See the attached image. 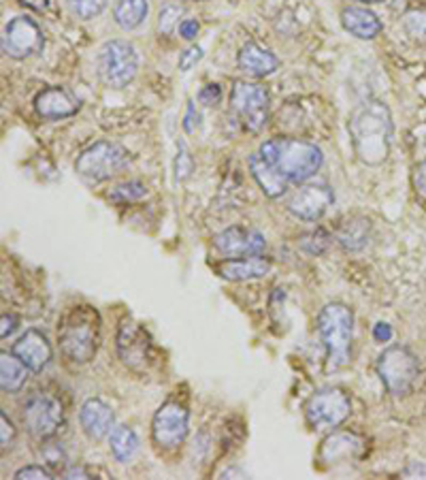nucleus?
Wrapping results in <instances>:
<instances>
[{
  "label": "nucleus",
  "instance_id": "obj_1",
  "mask_svg": "<svg viewBox=\"0 0 426 480\" xmlns=\"http://www.w3.org/2000/svg\"><path fill=\"white\" fill-rule=\"evenodd\" d=\"M349 139L362 165L378 167L390 154L392 116L381 100H365L349 113Z\"/></svg>",
  "mask_w": 426,
  "mask_h": 480
},
{
  "label": "nucleus",
  "instance_id": "obj_2",
  "mask_svg": "<svg viewBox=\"0 0 426 480\" xmlns=\"http://www.w3.org/2000/svg\"><path fill=\"white\" fill-rule=\"evenodd\" d=\"M258 154L275 167L290 184H303L320 172L324 154L317 145L303 139L275 137L260 145Z\"/></svg>",
  "mask_w": 426,
  "mask_h": 480
},
{
  "label": "nucleus",
  "instance_id": "obj_3",
  "mask_svg": "<svg viewBox=\"0 0 426 480\" xmlns=\"http://www.w3.org/2000/svg\"><path fill=\"white\" fill-rule=\"evenodd\" d=\"M317 333L327 350V370L337 371L346 368L352 355L354 314L343 303H328L317 316Z\"/></svg>",
  "mask_w": 426,
  "mask_h": 480
},
{
  "label": "nucleus",
  "instance_id": "obj_4",
  "mask_svg": "<svg viewBox=\"0 0 426 480\" xmlns=\"http://www.w3.org/2000/svg\"><path fill=\"white\" fill-rule=\"evenodd\" d=\"M99 314L90 306L73 308L62 323L58 338L60 349L73 363H88L97 355Z\"/></svg>",
  "mask_w": 426,
  "mask_h": 480
},
{
  "label": "nucleus",
  "instance_id": "obj_5",
  "mask_svg": "<svg viewBox=\"0 0 426 480\" xmlns=\"http://www.w3.org/2000/svg\"><path fill=\"white\" fill-rule=\"evenodd\" d=\"M130 162L129 150L113 141H97L81 151L75 169L81 178L90 182H105L116 178Z\"/></svg>",
  "mask_w": 426,
  "mask_h": 480
},
{
  "label": "nucleus",
  "instance_id": "obj_6",
  "mask_svg": "<svg viewBox=\"0 0 426 480\" xmlns=\"http://www.w3.org/2000/svg\"><path fill=\"white\" fill-rule=\"evenodd\" d=\"M139 73V54L132 43L113 39L100 47L99 54V75L105 86L126 88Z\"/></svg>",
  "mask_w": 426,
  "mask_h": 480
},
{
  "label": "nucleus",
  "instance_id": "obj_7",
  "mask_svg": "<svg viewBox=\"0 0 426 480\" xmlns=\"http://www.w3.org/2000/svg\"><path fill=\"white\" fill-rule=\"evenodd\" d=\"M22 423L30 435L39 440H47L58 433L65 423V408L58 397L46 391H35L22 403Z\"/></svg>",
  "mask_w": 426,
  "mask_h": 480
},
{
  "label": "nucleus",
  "instance_id": "obj_8",
  "mask_svg": "<svg viewBox=\"0 0 426 480\" xmlns=\"http://www.w3.org/2000/svg\"><path fill=\"white\" fill-rule=\"evenodd\" d=\"M378 374L384 382V387L392 395H407L418 381L420 363L418 357L413 355L405 346H392L386 349L378 359Z\"/></svg>",
  "mask_w": 426,
  "mask_h": 480
},
{
  "label": "nucleus",
  "instance_id": "obj_9",
  "mask_svg": "<svg viewBox=\"0 0 426 480\" xmlns=\"http://www.w3.org/2000/svg\"><path fill=\"white\" fill-rule=\"evenodd\" d=\"M231 110L247 130L260 132L269 120V92L258 84L234 81L231 92Z\"/></svg>",
  "mask_w": 426,
  "mask_h": 480
},
{
  "label": "nucleus",
  "instance_id": "obj_10",
  "mask_svg": "<svg viewBox=\"0 0 426 480\" xmlns=\"http://www.w3.org/2000/svg\"><path fill=\"white\" fill-rule=\"evenodd\" d=\"M349 410H352V402H349L346 391L328 387L316 391L309 397L305 414L314 429H333L348 419Z\"/></svg>",
  "mask_w": 426,
  "mask_h": 480
},
{
  "label": "nucleus",
  "instance_id": "obj_11",
  "mask_svg": "<svg viewBox=\"0 0 426 480\" xmlns=\"http://www.w3.org/2000/svg\"><path fill=\"white\" fill-rule=\"evenodd\" d=\"M190 429V412L188 408L180 402H164L161 408L156 410L154 421H151V435L158 446L173 451V448L182 446L186 440Z\"/></svg>",
  "mask_w": 426,
  "mask_h": 480
},
{
  "label": "nucleus",
  "instance_id": "obj_12",
  "mask_svg": "<svg viewBox=\"0 0 426 480\" xmlns=\"http://www.w3.org/2000/svg\"><path fill=\"white\" fill-rule=\"evenodd\" d=\"M43 33L33 17L17 16L5 26L3 52L16 60H24L43 49Z\"/></svg>",
  "mask_w": 426,
  "mask_h": 480
},
{
  "label": "nucleus",
  "instance_id": "obj_13",
  "mask_svg": "<svg viewBox=\"0 0 426 480\" xmlns=\"http://www.w3.org/2000/svg\"><path fill=\"white\" fill-rule=\"evenodd\" d=\"M118 355L126 368L145 371L151 363V339L139 323L124 320L118 331Z\"/></svg>",
  "mask_w": 426,
  "mask_h": 480
},
{
  "label": "nucleus",
  "instance_id": "obj_14",
  "mask_svg": "<svg viewBox=\"0 0 426 480\" xmlns=\"http://www.w3.org/2000/svg\"><path fill=\"white\" fill-rule=\"evenodd\" d=\"M215 250L226 258H247L260 256L266 248V239L260 231L245 229V226H231L213 237Z\"/></svg>",
  "mask_w": 426,
  "mask_h": 480
},
{
  "label": "nucleus",
  "instance_id": "obj_15",
  "mask_svg": "<svg viewBox=\"0 0 426 480\" xmlns=\"http://www.w3.org/2000/svg\"><path fill=\"white\" fill-rule=\"evenodd\" d=\"M335 193L333 188L327 184H305L292 194L288 201V210L292 216L305 223H316L324 214L328 212V207L333 205Z\"/></svg>",
  "mask_w": 426,
  "mask_h": 480
},
{
  "label": "nucleus",
  "instance_id": "obj_16",
  "mask_svg": "<svg viewBox=\"0 0 426 480\" xmlns=\"http://www.w3.org/2000/svg\"><path fill=\"white\" fill-rule=\"evenodd\" d=\"M14 355L20 359L33 374H39V371L46 370L49 361H52V344H49L46 333H41L39 329H28L14 344Z\"/></svg>",
  "mask_w": 426,
  "mask_h": 480
},
{
  "label": "nucleus",
  "instance_id": "obj_17",
  "mask_svg": "<svg viewBox=\"0 0 426 480\" xmlns=\"http://www.w3.org/2000/svg\"><path fill=\"white\" fill-rule=\"evenodd\" d=\"M35 110L46 120L71 118L81 110V100L62 86H49L35 99Z\"/></svg>",
  "mask_w": 426,
  "mask_h": 480
},
{
  "label": "nucleus",
  "instance_id": "obj_18",
  "mask_svg": "<svg viewBox=\"0 0 426 480\" xmlns=\"http://www.w3.org/2000/svg\"><path fill=\"white\" fill-rule=\"evenodd\" d=\"M113 421H116V414H113L109 403L97 400V397L88 400L79 410L81 429H84L90 440L107 438L113 432Z\"/></svg>",
  "mask_w": 426,
  "mask_h": 480
},
{
  "label": "nucleus",
  "instance_id": "obj_19",
  "mask_svg": "<svg viewBox=\"0 0 426 480\" xmlns=\"http://www.w3.org/2000/svg\"><path fill=\"white\" fill-rule=\"evenodd\" d=\"M341 24L349 35H354L356 39L371 41L384 30V24L379 22V17L373 11L362 7H346L341 11Z\"/></svg>",
  "mask_w": 426,
  "mask_h": 480
},
{
  "label": "nucleus",
  "instance_id": "obj_20",
  "mask_svg": "<svg viewBox=\"0 0 426 480\" xmlns=\"http://www.w3.org/2000/svg\"><path fill=\"white\" fill-rule=\"evenodd\" d=\"M247 165H250L252 178L256 180L260 191H263L269 199L282 197V194L288 191L290 182L286 180L275 167H271L260 154H252L250 161H247Z\"/></svg>",
  "mask_w": 426,
  "mask_h": 480
},
{
  "label": "nucleus",
  "instance_id": "obj_21",
  "mask_svg": "<svg viewBox=\"0 0 426 480\" xmlns=\"http://www.w3.org/2000/svg\"><path fill=\"white\" fill-rule=\"evenodd\" d=\"M239 68L254 78H266L279 68V60L269 49L260 47L258 43H245L239 52Z\"/></svg>",
  "mask_w": 426,
  "mask_h": 480
},
{
  "label": "nucleus",
  "instance_id": "obj_22",
  "mask_svg": "<svg viewBox=\"0 0 426 480\" xmlns=\"http://www.w3.org/2000/svg\"><path fill=\"white\" fill-rule=\"evenodd\" d=\"M220 276L231 282H244V280H256L271 271V261L263 256H247V258H228L220 263Z\"/></svg>",
  "mask_w": 426,
  "mask_h": 480
},
{
  "label": "nucleus",
  "instance_id": "obj_23",
  "mask_svg": "<svg viewBox=\"0 0 426 480\" xmlns=\"http://www.w3.org/2000/svg\"><path fill=\"white\" fill-rule=\"evenodd\" d=\"M28 368L17 359L14 352L0 355V387L5 393H17L28 381Z\"/></svg>",
  "mask_w": 426,
  "mask_h": 480
},
{
  "label": "nucleus",
  "instance_id": "obj_24",
  "mask_svg": "<svg viewBox=\"0 0 426 480\" xmlns=\"http://www.w3.org/2000/svg\"><path fill=\"white\" fill-rule=\"evenodd\" d=\"M150 14L148 0H118L113 7V20L122 30H135Z\"/></svg>",
  "mask_w": 426,
  "mask_h": 480
},
{
  "label": "nucleus",
  "instance_id": "obj_25",
  "mask_svg": "<svg viewBox=\"0 0 426 480\" xmlns=\"http://www.w3.org/2000/svg\"><path fill=\"white\" fill-rule=\"evenodd\" d=\"M109 448L113 457H116V461H119V464L130 461L139 451V438L135 429H130L129 425L113 427V432L109 433Z\"/></svg>",
  "mask_w": 426,
  "mask_h": 480
},
{
  "label": "nucleus",
  "instance_id": "obj_26",
  "mask_svg": "<svg viewBox=\"0 0 426 480\" xmlns=\"http://www.w3.org/2000/svg\"><path fill=\"white\" fill-rule=\"evenodd\" d=\"M362 448V440L356 438L352 433H337L333 438H328L324 442V448H322V459L324 461H337L339 459V454L343 453L346 457H354V454H358Z\"/></svg>",
  "mask_w": 426,
  "mask_h": 480
},
{
  "label": "nucleus",
  "instance_id": "obj_27",
  "mask_svg": "<svg viewBox=\"0 0 426 480\" xmlns=\"http://www.w3.org/2000/svg\"><path fill=\"white\" fill-rule=\"evenodd\" d=\"M337 237L346 250H360L369 237V220H352V223L348 220Z\"/></svg>",
  "mask_w": 426,
  "mask_h": 480
},
{
  "label": "nucleus",
  "instance_id": "obj_28",
  "mask_svg": "<svg viewBox=\"0 0 426 480\" xmlns=\"http://www.w3.org/2000/svg\"><path fill=\"white\" fill-rule=\"evenodd\" d=\"M148 194V188L141 182H126V184H119L113 188L109 193V199L116 201V203H130V201H139Z\"/></svg>",
  "mask_w": 426,
  "mask_h": 480
},
{
  "label": "nucleus",
  "instance_id": "obj_29",
  "mask_svg": "<svg viewBox=\"0 0 426 480\" xmlns=\"http://www.w3.org/2000/svg\"><path fill=\"white\" fill-rule=\"evenodd\" d=\"M67 5L73 16L81 17V20H92V17L103 14L107 0H67Z\"/></svg>",
  "mask_w": 426,
  "mask_h": 480
},
{
  "label": "nucleus",
  "instance_id": "obj_30",
  "mask_svg": "<svg viewBox=\"0 0 426 480\" xmlns=\"http://www.w3.org/2000/svg\"><path fill=\"white\" fill-rule=\"evenodd\" d=\"M41 454L43 459H46V465L52 470L54 474L58 472L62 474L67 470V453L65 448H62L58 442H54V444H46L41 448Z\"/></svg>",
  "mask_w": 426,
  "mask_h": 480
},
{
  "label": "nucleus",
  "instance_id": "obj_31",
  "mask_svg": "<svg viewBox=\"0 0 426 480\" xmlns=\"http://www.w3.org/2000/svg\"><path fill=\"white\" fill-rule=\"evenodd\" d=\"M183 14V9L180 5H164L162 11H161V17H158V30H161L162 35H173L175 28L180 26V17Z\"/></svg>",
  "mask_w": 426,
  "mask_h": 480
},
{
  "label": "nucleus",
  "instance_id": "obj_32",
  "mask_svg": "<svg viewBox=\"0 0 426 480\" xmlns=\"http://www.w3.org/2000/svg\"><path fill=\"white\" fill-rule=\"evenodd\" d=\"M405 30L410 33L413 39L418 41H426V11H410L405 16Z\"/></svg>",
  "mask_w": 426,
  "mask_h": 480
},
{
  "label": "nucleus",
  "instance_id": "obj_33",
  "mask_svg": "<svg viewBox=\"0 0 426 480\" xmlns=\"http://www.w3.org/2000/svg\"><path fill=\"white\" fill-rule=\"evenodd\" d=\"M330 237L324 231H316V233H307L301 239V248L307 252V255H322L324 250L328 248Z\"/></svg>",
  "mask_w": 426,
  "mask_h": 480
},
{
  "label": "nucleus",
  "instance_id": "obj_34",
  "mask_svg": "<svg viewBox=\"0 0 426 480\" xmlns=\"http://www.w3.org/2000/svg\"><path fill=\"white\" fill-rule=\"evenodd\" d=\"M190 173H192V156H190L186 145L180 143V151H177L175 158V180L177 182L188 180Z\"/></svg>",
  "mask_w": 426,
  "mask_h": 480
},
{
  "label": "nucleus",
  "instance_id": "obj_35",
  "mask_svg": "<svg viewBox=\"0 0 426 480\" xmlns=\"http://www.w3.org/2000/svg\"><path fill=\"white\" fill-rule=\"evenodd\" d=\"M14 478L16 480H26V478H30V480H39V478L49 480V478H54V472L49 470L47 465H26V467H22V470H17Z\"/></svg>",
  "mask_w": 426,
  "mask_h": 480
},
{
  "label": "nucleus",
  "instance_id": "obj_36",
  "mask_svg": "<svg viewBox=\"0 0 426 480\" xmlns=\"http://www.w3.org/2000/svg\"><path fill=\"white\" fill-rule=\"evenodd\" d=\"M14 440H16L14 423L9 421L7 412H0V444H3V451H7V448L14 444Z\"/></svg>",
  "mask_w": 426,
  "mask_h": 480
},
{
  "label": "nucleus",
  "instance_id": "obj_37",
  "mask_svg": "<svg viewBox=\"0 0 426 480\" xmlns=\"http://www.w3.org/2000/svg\"><path fill=\"white\" fill-rule=\"evenodd\" d=\"M203 58V49L201 47H188L186 52H182L180 56V68L182 71H190V68L196 67V62Z\"/></svg>",
  "mask_w": 426,
  "mask_h": 480
},
{
  "label": "nucleus",
  "instance_id": "obj_38",
  "mask_svg": "<svg viewBox=\"0 0 426 480\" xmlns=\"http://www.w3.org/2000/svg\"><path fill=\"white\" fill-rule=\"evenodd\" d=\"M222 99V88L218 84H207L199 92V100L205 105H215Z\"/></svg>",
  "mask_w": 426,
  "mask_h": 480
},
{
  "label": "nucleus",
  "instance_id": "obj_39",
  "mask_svg": "<svg viewBox=\"0 0 426 480\" xmlns=\"http://www.w3.org/2000/svg\"><path fill=\"white\" fill-rule=\"evenodd\" d=\"M199 126H201V113L196 111L194 103H190L186 111V120H183V129H186V132H196Z\"/></svg>",
  "mask_w": 426,
  "mask_h": 480
},
{
  "label": "nucleus",
  "instance_id": "obj_40",
  "mask_svg": "<svg viewBox=\"0 0 426 480\" xmlns=\"http://www.w3.org/2000/svg\"><path fill=\"white\" fill-rule=\"evenodd\" d=\"M199 22H196V20H190V17H188V20H183L182 24H180V35H182V39H186V41H192V39H196V35H199Z\"/></svg>",
  "mask_w": 426,
  "mask_h": 480
},
{
  "label": "nucleus",
  "instance_id": "obj_41",
  "mask_svg": "<svg viewBox=\"0 0 426 480\" xmlns=\"http://www.w3.org/2000/svg\"><path fill=\"white\" fill-rule=\"evenodd\" d=\"M20 5L36 11V14H46V11L52 9L54 0H20Z\"/></svg>",
  "mask_w": 426,
  "mask_h": 480
},
{
  "label": "nucleus",
  "instance_id": "obj_42",
  "mask_svg": "<svg viewBox=\"0 0 426 480\" xmlns=\"http://www.w3.org/2000/svg\"><path fill=\"white\" fill-rule=\"evenodd\" d=\"M400 476L403 478H426V465L424 464H410L405 467L403 472H400Z\"/></svg>",
  "mask_w": 426,
  "mask_h": 480
},
{
  "label": "nucleus",
  "instance_id": "obj_43",
  "mask_svg": "<svg viewBox=\"0 0 426 480\" xmlns=\"http://www.w3.org/2000/svg\"><path fill=\"white\" fill-rule=\"evenodd\" d=\"M17 329V318L14 314H3V329H0V338H9L11 333Z\"/></svg>",
  "mask_w": 426,
  "mask_h": 480
},
{
  "label": "nucleus",
  "instance_id": "obj_44",
  "mask_svg": "<svg viewBox=\"0 0 426 480\" xmlns=\"http://www.w3.org/2000/svg\"><path fill=\"white\" fill-rule=\"evenodd\" d=\"M373 338L378 339V342H388V339L392 338V329H390V325H386V323H378V325H375V329H373Z\"/></svg>",
  "mask_w": 426,
  "mask_h": 480
},
{
  "label": "nucleus",
  "instance_id": "obj_45",
  "mask_svg": "<svg viewBox=\"0 0 426 480\" xmlns=\"http://www.w3.org/2000/svg\"><path fill=\"white\" fill-rule=\"evenodd\" d=\"M92 474L86 470V467H78V465H73V467H67L65 472H62V478H90Z\"/></svg>",
  "mask_w": 426,
  "mask_h": 480
},
{
  "label": "nucleus",
  "instance_id": "obj_46",
  "mask_svg": "<svg viewBox=\"0 0 426 480\" xmlns=\"http://www.w3.org/2000/svg\"><path fill=\"white\" fill-rule=\"evenodd\" d=\"M358 3H365V5H375V3H384V0H358Z\"/></svg>",
  "mask_w": 426,
  "mask_h": 480
}]
</instances>
